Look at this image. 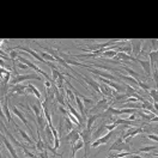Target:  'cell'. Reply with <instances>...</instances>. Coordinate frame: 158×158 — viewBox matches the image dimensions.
<instances>
[{
	"mask_svg": "<svg viewBox=\"0 0 158 158\" xmlns=\"http://www.w3.org/2000/svg\"><path fill=\"white\" fill-rule=\"evenodd\" d=\"M9 56H10L12 60H16V59H18V56H19V53H18L16 49H12V50H10V53H9Z\"/></svg>",
	"mask_w": 158,
	"mask_h": 158,
	"instance_id": "cell-33",
	"label": "cell"
},
{
	"mask_svg": "<svg viewBox=\"0 0 158 158\" xmlns=\"http://www.w3.org/2000/svg\"><path fill=\"white\" fill-rule=\"evenodd\" d=\"M15 65L17 66V67H19V68H22V69H28V68H30L28 65H25V64H23V62H19V61H15Z\"/></svg>",
	"mask_w": 158,
	"mask_h": 158,
	"instance_id": "cell-34",
	"label": "cell"
},
{
	"mask_svg": "<svg viewBox=\"0 0 158 158\" xmlns=\"http://www.w3.org/2000/svg\"><path fill=\"white\" fill-rule=\"evenodd\" d=\"M129 158H144V157H141V156H139V154H137V153H132L131 156H128Z\"/></svg>",
	"mask_w": 158,
	"mask_h": 158,
	"instance_id": "cell-40",
	"label": "cell"
},
{
	"mask_svg": "<svg viewBox=\"0 0 158 158\" xmlns=\"http://www.w3.org/2000/svg\"><path fill=\"white\" fill-rule=\"evenodd\" d=\"M118 78L122 79V80H125V82H127V84L131 85L132 88H134L135 90L139 89V82H140V80H137L135 78H133V77H131V75H125V74H121V73L118 74Z\"/></svg>",
	"mask_w": 158,
	"mask_h": 158,
	"instance_id": "cell-7",
	"label": "cell"
},
{
	"mask_svg": "<svg viewBox=\"0 0 158 158\" xmlns=\"http://www.w3.org/2000/svg\"><path fill=\"white\" fill-rule=\"evenodd\" d=\"M147 138L151 140H154V141H158V135H156V134H147Z\"/></svg>",
	"mask_w": 158,
	"mask_h": 158,
	"instance_id": "cell-37",
	"label": "cell"
},
{
	"mask_svg": "<svg viewBox=\"0 0 158 158\" xmlns=\"http://www.w3.org/2000/svg\"><path fill=\"white\" fill-rule=\"evenodd\" d=\"M133 152H120V153H117V154H111L110 157L111 158H125V157H128L131 156Z\"/></svg>",
	"mask_w": 158,
	"mask_h": 158,
	"instance_id": "cell-31",
	"label": "cell"
},
{
	"mask_svg": "<svg viewBox=\"0 0 158 158\" xmlns=\"http://www.w3.org/2000/svg\"><path fill=\"white\" fill-rule=\"evenodd\" d=\"M79 139H82L80 137V132H79V129H72L69 133H67L65 137H64V140H68L71 141V145L73 146Z\"/></svg>",
	"mask_w": 158,
	"mask_h": 158,
	"instance_id": "cell-6",
	"label": "cell"
},
{
	"mask_svg": "<svg viewBox=\"0 0 158 158\" xmlns=\"http://www.w3.org/2000/svg\"><path fill=\"white\" fill-rule=\"evenodd\" d=\"M6 134L9 135V138H10V140H12V144H15L16 146H18V147H20L22 150H23V148H25V146H24L23 144H20L19 141H17V139H16V138H15V137H13V135H12V134H11V133H10V132L7 131V129H6Z\"/></svg>",
	"mask_w": 158,
	"mask_h": 158,
	"instance_id": "cell-24",
	"label": "cell"
},
{
	"mask_svg": "<svg viewBox=\"0 0 158 158\" xmlns=\"http://www.w3.org/2000/svg\"><path fill=\"white\" fill-rule=\"evenodd\" d=\"M109 104H110V102H108L107 97H104V98H102L101 101H98V102L96 103V105L91 109V113H92V114H96V111H104V110H108V108L110 107Z\"/></svg>",
	"mask_w": 158,
	"mask_h": 158,
	"instance_id": "cell-5",
	"label": "cell"
},
{
	"mask_svg": "<svg viewBox=\"0 0 158 158\" xmlns=\"http://www.w3.org/2000/svg\"><path fill=\"white\" fill-rule=\"evenodd\" d=\"M99 117H102V114H91V115H89L88 120H86V128L91 129V127L95 124V121L97 120V118H99Z\"/></svg>",
	"mask_w": 158,
	"mask_h": 158,
	"instance_id": "cell-16",
	"label": "cell"
},
{
	"mask_svg": "<svg viewBox=\"0 0 158 158\" xmlns=\"http://www.w3.org/2000/svg\"><path fill=\"white\" fill-rule=\"evenodd\" d=\"M15 128H17V129H18L19 134L22 135V138H23V139H24V140H25L26 143H29V144H32V140H31V138H30V137H29V135L26 134V132H25V131H23L22 128H19V127H18L17 125H15Z\"/></svg>",
	"mask_w": 158,
	"mask_h": 158,
	"instance_id": "cell-19",
	"label": "cell"
},
{
	"mask_svg": "<svg viewBox=\"0 0 158 158\" xmlns=\"http://www.w3.org/2000/svg\"><path fill=\"white\" fill-rule=\"evenodd\" d=\"M116 124H111V125H105V128L108 129V131H114L115 128H116Z\"/></svg>",
	"mask_w": 158,
	"mask_h": 158,
	"instance_id": "cell-36",
	"label": "cell"
},
{
	"mask_svg": "<svg viewBox=\"0 0 158 158\" xmlns=\"http://www.w3.org/2000/svg\"><path fill=\"white\" fill-rule=\"evenodd\" d=\"M28 88V85L25 84H16V85H12L11 88V92H20V91H25Z\"/></svg>",
	"mask_w": 158,
	"mask_h": 158,
	"instance_id": "cell-18",
	"label": "cell"
},
{
	"mask_svg": "<svg viewBox=\"0 0 158 158\" xmlns=\"http://www.w3.org/2000/svg\"><path fill=\"white\" fill-rule=\"evenodd\" d=\"M108 158H111V157H108Z\"/></svg>",
	"mask_w": 158,
	"mask_h": 158,
	"instance_id": "cell-44",
	"label": "cell"
},
{
	"mask_svg": "<svg viewBox=\"0 0 158 158\" xmlns=\"http://www.w3.org/2000/svg\"><path fill=\"white\" fill-rule=\"evenodd\" d=\"M138 62H139V64H140V66L143 67V69H144L145 74H146L147 77H151V75H152V67H151V64H150V61H146V60H140V59H138Z\"/></svg>",
	"mask_w": 158,
	"mask_h": 158,
	"instance_id": "cell-12",
	"label": "cell"
},
{
	"mask_svg": "<svg viewBox=\"0 0 158 158\" xmlns=\"http://www.w3.org/2000/svg\"><path fill=\"white\" fill-rule=\"evenodd\" d=\"M80 137L84 141V146H85V158H88V153H89V150H90V146H91V140H92V133H91V129H83L80 131Z\"/></svg>",
	"mask_w": 158,
	"mask_h": 158,
	"instance_id": "cell-3",
	"label": "cell"
},
{
	"mask_svg": "<svg viewBox=\"0 0 158 158\" xmlns=\"http://www.w3.org/2000/svg\"><path fill=\"white\" fill-rule=\"evenodd\" d=\"M40 55H41V56L43 58V60H45L46 62H56L55 58H54L53 55H50V54L46 53V52H42V53H40Z\"/></svg>",
	"mask_w": 158,
	"mask_h": 158,
	"instance_id": "cell-21",
	"label": "cell"
},
{
	"mask_svg": "<svg viewBox=\"0 0 158 158\" xmlns=\"http://www.w3.org/2000/svg\"><path fill=\"white\" fill-rule=\"evenodd\" d=\"M143 132H144V129H143L141 127H139V128H131L129 131H127V132L122 135V139H124V140H127V139H129V138L135 137V135L139 134V133H143Z\"/></svg>",
	"mask_w": 158,
	"mask_h": 158,
	"instance_id": "cell-13",
	"label": "cell"
},
{
	"mask_svg": "<svg viewBox=\"0 0 158 158\" xmlns=\"http://www.w3.org/2000/svg\"><path fill=\"white\" fill-rule=\"evenodd\" d=\"M82 99H83V103H84V107L86 108V109H92L94 108V101L91 99V98H88V97H85L84 95H82V96H79Z\"/></svg>",
	"mask_w": 158,
	"mask_h": 158,
	"instance_id": "cell-17",
	"label": "cell"
},
{
	"mask_svg": "<svg viewBox=\"0 0 158 158\" xmlns=\"http://www.w3.org/2000/svg\"><path fill=\"white\" fill-rule=\"evenodd\" d=\"M105 125H107V124H105V122H103V124H102V125L97 128V131H96L95 133H92V137H94V138H96V140H97V139L99 138V135L104 132V129H107V128H105Z\"/></svg>",
	"mask_w": 158,
	"mask_h": 158,
	"instance_id": "cell-23",
	"label": "cell"
},
{
	"mask_svg": "<svg viewBox=\"0 0 158 158\" xmlns=\"http://www.w3.org/2000/svg\"><path fill=\"white\" fill-rule=\"evenodd\" d=\"M12 113H13V114H15L17 117H19V118H20V121H22V122H23V124H24V125L28 127V129H29V131H32V128H31V126L29 125L28 120L25 118V116H24L23 111H20V110H19V109H18L16 105H13V108H12Z\"/></svg>",
	"mask_w": 158,
	"mask_h": 158,
	"instance_id": "cell-10",
	"label": "cell"
},
{
	"mask_svg": "<svg viewBox=\"0 0 158 158\" xmlns=\"http://www.w3.org/2000/svg\"><path fill=\"white\" fill-rule=\"evenodd\" d=\"M141 43L143 42H137V43H134L133 45V47H132V52L135 54V55H139L140 54V52H141Z\"/></svg>",
	"mask_w": 158,
	"mask_h": 158,
	"instance_id": "cell-25",
	"label": "cell"
},
{
	"mask_svg": "<svg viewBox=\"0 0 158 158\" xmlns=\"http://www.w3.org/2000/svg\"><path fill=\"white\" fill-rule=\"evenodd\" d=\"M128 120H131V121H135V120H137V114H132V115H129Z\"/></svg>",
	"mask_w": 158,
	"mask_h": 158,
	"instance_id": "cell-38",
	"label": "cell"
},
{
	"mask_svg": "<svg viewBox=\"0 0 158 158\" xmlns=\"http://www.w3.org/2000/svg\"><path fill=\"white\" fill-rule=\"evenodd\" d=\"M40 157H41V158H48V153H47V151L41 152V153H40Z\"/></svg>",
	"mask_w": 158,
	"mask_h": 158,
	"instance_id": "cell-39",
	"label": "cell"
},
{
	"mask_svg": "<svg viewBox=\"0 0 158 158\" xmlns=\"http://www.w3.org/2000/svg\"><path fill=\"white\" fill-rule=\"evenodd\" d=\"M45 133H46V135H47L48 144L54 143V134H53V132H52V129H50V127H49L48 125H47V127L45 128Z\"/></svg>",
	"mask_w": 158,
	"mask_h": 158,
	"instance_id": "cell-20",
	"label": "cell"
},
{
	"mask_svg": "<svg viewBox=\"0 0 158 158\" xmlns=\"http://www.w3.org/2000/svg\"><path fill=\"white\" fill-rule=\"evenodd\" d=\"M107 114H110V115H121V109H116V108H113V107H109L108 110H105Z\"/></svg>",
	"mask_w": 158,
	"mask_h": 158,
	"instance_id": "cell-26",
	"label": "cell"
},
{
	"mask_svg": "<svg viewBox=\"0 0 158 158\" xmlns=\"http://www.w3.org/2000/svg\"><path fill=\"white\" fill-rule=\"evenodd\" d=\"M153 108L156 109V111H158V103H156V102H153Z\"/></svg>",
	"mask_w": 158,
	"mask_h": 158,
	"instance_id": "cell-42",
	"label": "cell"
},
{
	"mask_svg": "<svg viewBox=\"0 0 158 158\" xmlns=\"http://www.w3.org/2000/svg\"><path fill=\"white\" fill-rule=\"evenodd\" d=\"M7 96H6V101H5V98L4 97H1V104H3V113L6 115V117H7V121L9 122H12V116H11V113H10V109H9V105H7Z\"/></svg>",
	"mask_w": 158,
	"mask_h": 158,
	"instance_id": "cell-14",
	"label": "cell"
},
{
	"mask_svg": "<svg viewBox=\"0 0 158 158\" xmlns=\"http://www.w3.org/2000/svg\"><path fill=\"white\" fill-rule=\"evenodd\" d=\"M105 49V48H104ZM117 50H104V53L102 54V56H105V58H114V56H116L117 55Z\"/></svg>",
	"mask_w": 158,
	"mask_h": 158,
	"instance_id": "cell-27",
	"label": "cell"
},
{
	"mask_svg": "<svg viewBox=\"0 0 158 158\" xmlns=\"http://www.w3.org/2000/svg\"><path fill=\"white\" fill-rule=\"evenodd\" d=\"M148 94H150V97L153 99V102L158 103V90H156V89H151V90L148 91Z\"/></svg>",
	"mask_w": 158,
	"mask_h": 158,
	"instance_id": "cell-28",
	"label": "cell"
},
{
	"mask_svg": "<svg viewBox=\"0 0 158 158\" xmlns=\"http://www.w3.org/2000/svg\"><path fill=\"white\" fill-rule=\"evenodd\" d=\"M31 79H36V80H42V78L40 77L38 74H35V73H31V74H23V75H15L11 80V84L12 85H16V84H19L24 80H31Z\"/></svg>",
	"mask_w": 158,
	"mask_h": 158,
	"instance_id": "cell-4",
	"label": "cell"
},
{
	"mask_svg": "<svg viewBox=\"0 0 158 158\" xmlns=\"http://www.w3.org/2000/svg\"><path fill=\"white\" fill-rule=\"evenodd\" d=\"M79 66L86 68L90 73H94V74H96V75H98V77H101V78H105V79H109V80H117V78H116L115 75H113V74H110V73H107V72H104V71H101V69H98V68L91 67L90 65L79 64Z\"/></svg>",
	"mask_w": 158,
	"mask_h": 158,
	"instance_id": "cell-1",
	"label": "cell"
},
{
	"mask_svg": "<svg viewBox=\"0 0 158 158\" xmlns=\"http://www.w3.org/2000/svg\"><path fill=\"white\" fill-rule=\"evenodd\" d=\"M31 110L35 113V116H36V117H37V116H41V109H40L38 105H36V104H31Z\"/></svg>",
	"mask_w": 158,
	"mask_h": 158,
	"instance_id": "cell-32",
	"label": "cell"
},
{
	"mask_svg": "<svg viewBox=\"0 0 158 158\" xmlns=\"http://www.w3.org/2000/svg\"><path fill=\"white\" fill-rule=\"evenodd\" d=\"M83 146H84V141H83V139H79L73 146H72V153H77V151L78 150H80V148H83Z\"/></svg>",
	"mask_w": 158,
	"mask_h": 158,
	"instance_id": "cell-22",
	"label": "cell"
},
{
	"mask_svg": "<svg viewBox=\"0 0 158 158\" xmlns=\"http://www.w3.org/2000/svg\"><path fill=\"white\" fill-rule=\"evenodd\" d=\"M109 150L110 151H118V152H131V144L125 141L121 137L117 140H115V143L110 146Z\"/></svg>",
	"mask_w": 158,
	"mask_h": 158,
	"instance_id": "cell-2",
	"label": "cell"
},
{
	"mask_svg": "<svg viewBox=\"0 0 158 158\" xmlns=\"http://www.w3.org/2000/svg\"><path fill=\"white\" fill-rule=\"evenodd\" d=\"M82 78L84 79V82H85V84H88L96 94H98V95H102L101 94V89H99V83H96L94 79H91V78H89V77H86V75H82Z\"/></svg>",
	"mask_w": 158,
	"mask_h": 158,
	"instance_id": "cell-9",
	"label": "cell"
},
{
	"mask_svg": "<svg viewBox=\"0 0 158 158\" xmlns=\"http://www.w3.org/2000/svg\"><path fill=\"white\" fill-rule=\"evenodd\" d=\"M1 140H3V144L6 146V148L9 150V152L11 153V156H12L13 158H18V154H17V152H16V150H15L13 145L10 143V140H9V139H6V138H5V135H4V134H1Z\"/></svg>",
	"mask_w": 158,
	"mask_h": 158,
	"instance_id": "cell-11",
	"label": "cell"
},
{
	"mask_svg": "<svg viewBox=\"0 0 158 158\" xmlns=\"http://www.w3.org/2000/svg\"><path fill=\"white\" fill-rule=\"evenodd\" d=\"M156 148H157L156 146H146V147H141V148L137 150L135 153L138 154V153H140V152H151L152 150H156Z\"/></svg>",
	"mask_w": 158,
	"mask_h": 158,
	"instance_id": "cell-30",
	"label": "cell"
},
{
	"mask_svg": "<svg viewBox=\"0 0 158 158\" xmlns=\"http://www.w3.org/2000/svg\"><path fill=\"white\" fill-rule=\"evenodd\" d=\"M113 134H114V131H109L104 137H99L97 140H95V141L91 144V147H92V148H96L97 146H99V145H102V144H107V143L109 141V139L111 138Z\"/></svg>",
	"mask_w": 158,
	"mask_h": 158,
	"instance_id": "cell-8",
	"label": "cell"
},
{
	"mask_svg": "<svg viewBox=\"0 0 158 158\" xmlns=\"http://www.w3.org/2000/svg\"><path fill=\"white\" fill-rule=\"evenodd\" d=\"M151 122H158V116H154L152 120H151Z\"/></svg>",
	"mask_w": 158,
	"mask_h": 158,
	"instance_id": "cell-41",
	"label": "cell"
},
{
	"mask_svg": "<svg viewBox=\"0 0 158 158\" xmlns=\"http://www.w3.org/2000/svg\"><path fill=\"white\" fill-rule=\"evenodd\" d=\"M11 75H12V72H11V71H9V72L4 75V78H3V83H1V86H4V85H7V84H9L10 79H11Z\"/></svg>",
	"mask_w": 158,
	"mask_h": 158,
	"instance_id": "cell-29",
	"label": "cell"
},
{
	"mask_svg": "<svg viewBox=\"0 0 158 158\" xmlns=\"http://www.w3.org/2000/svg\"><path fill=\"white\" fill-rule=\"evenodd\" d=\"M152 156H153V157H158V152H154Z\"/></svg>",
	"mask_w": 158,
	"mask_h": 158,
	"instance_id": "cell-43",
	"label": "cell"
},
{
	"mask_svg": "<svg viewBox=\"0 0 158 158\" xmlns=\"http://www.w3.org/2000/svg\"><path fill=\"white\" fill-rule=\"evenodd\" d=\"M23 152H24V154H26V157H28V158H34V154L29 151V148H26V147H25V148H23Z\"/></svg>",
	"mask_w": 158,
	"mask_h": 158,
	"instance_id": "cell-35",
	"label": "cell"
},
{
	"mask_svg": "<svg viewBox=\"0 0 158 158\" xmlns=\"http://www.w3.org/2000/svg\"><path fill=\"white\" fill-rule=\"evenodd\" d=\"M37 133V141H36V150L40 151V152H43L46 151V143H43V140L41 139V133H40V131L36 132Z\"/></svg>",
	"mask_w": 158,
	"mask_h": 158,
	"instance_id": "cell-15",
	"label": "cell"
}]
</instances>
